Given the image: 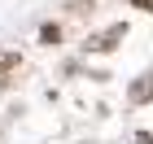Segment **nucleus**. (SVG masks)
<instances>
[{
	"instance_id": "obj_2",
	"label": "nucleus",
	"mask_w": 153,
	"mask_h": 144,
	"mask_svg": "<svg viewBox=\"0 0 153 144\" xmlns=\"http://www.w3.org/2000/svg\"><path fill=\"white\" fill-rule=\"evenodd\" d=\"M127 100L131 105H153V70L136 74V79L127 83Z\"/></svg>"
},
{
	"instance_id": "obj_4",
	"label": "nucleus",
	"mask_w": 153,
	"mask_h": 144,
	"mask_svg": "<svg viewBox=\"0 0 153 144\" xmlns=\"http://www.w3.org/2000/svg\"><path fill=\"white\" fill-rule=\"evenodd\" d=\"M39 44H48V48L61 44V26L57 22H44V26H39Z\"/></svg>"
},
{
	"instance_id": "obj_3",
	"label": "nucleus",
	"mask_w": 153,
	"mask_h": 144,
	"mask_svg": "<svg viewBox=\"0 0 153 144\" xmlns=\"http://www.w3.org/2000/svg\"><path fill=\"white\" fill-rule=\"evenodd\" d=\"M22 66V52H13V48H0V74H13Z\"/></svg>"
},
{
	"instance_id": "obj_1",
	"label": "nucleus",
	"mask_w": 153,
	"mask_h": 144,
	"mask_svg": "<svg viewBox=\"0 0 153 144\" xmlns=\"http://www.w3.org/2000/svg\"><path fill=\"white\" fill-rule=\"evenodd\" d=\"M123 39H127V22H114V26H105V31L83 39V52H114Z\"/></svg>"
},
{
	"instance_id": "obj_5",
	"label": "nucleus",
	"mask_w": 153,
	"mask_h": 144,
	"mask_svg": "<svg viewBox=\"0 0 153 144\" xmlns=\"http://www.w3.org/2000/svg\"><path fill=\"white\" fill-rule=\"evenodd\" d=\"M131 144H153V135H149V131H136V135H131Z\"/></svg>"
},
{
	"instance_id": "obj_6",
	"label": "nucleus",
	"mask_w": 153,
	"mask_h": 144,
	"mask_svg": "<svg viewBox=\"0 0 153 144\" xmlns=\"http://www.w3.org/2000/svg\"><path fill=\"white\" fill-rule=\"evenodd\" d=\"M131 9H144V13H153V0H131Z\"/></svg>"
}]
</instances>
